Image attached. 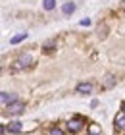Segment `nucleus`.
I'll use <instances>...</instances> for the list:
<instances>
[{"label": "nucleus", "instance_id": "nucleus-11", "mask_svg": "<svg viewBox=\"0 0 125 135\" xmlns=\"http://www.w3.org/2000/svg\"><path fill=\"white\" fill-rule=\"evenodd\" d=\"M42 6H44V10H54L56 0H44V2H42Z\"/></svg>", "mask_w": 125, "mask_h": 135}, {"label": "nucleus", "instance_id": "nucleus-14", "mask_svg": "<svg viewBox=\"0 0 125 135\" xmlns=\"http://www.w3.org/2000/svg\"><path fill=\"white\" fill-rule=\"evenodd\" d=\"M81 25H91V20L87 17V20H81Z\"/></svg>", "mask_w": 125, "mask_h": 135}, {"label": "nucleus", "instance_id": "nucleus-10", "mask_svg": "<svg viewBox=\"0 0 125 135\" xmlns=\"http://www.w3.org/2000/svg\"><path fill=\"white\" fill-rule=\"evenodd\" d=\"M23 39H27V33H19V35H16V37H12L10 42H12V45H17V42H21Z\"/></svg>", "mask_w": 125, "mask_h": 135}, {"label": "nucleus", "instance_id": "nucleus-17", "mask_svg": "<svg viewBox=\"0 0 125 135\" xmlns=\"http://www.w3.org/2000/svg\"><path fill=\"white\" fill-rule=\"evenodd\" d=\"M121 110H123V114H125V102H123V104H121Z\"/></svg>", "mask_w": 125, "mask_h": 135}, {"label": "nucleus", "instance_id": "nucleus-1", "mask_svg": "<svg viewBox=\"0 0 125 135\" xmlns=\"http://www.w3.org/2000/svg\"><path fill=\"white\" fill-rule=\"evenodd\" d=\"M85 126V120L81 118V116H77V118H71L69 122H67V129H69L71 133H79L81 129H83Z\"/></svg>", "mask_w": 125, "mask_h": 135}, {"label": "nucleus", "instance_id": "nucleus-8", "mask_svg": "<svg viewBox=\"0 0 125 135\" xmlns=\"http://www.w3.org/2000/svg\"><path fill=\"white\" fill-rule=\"evenodd\" d=\"M116 85V77L112 75V73H108V75L104 77V83H102V87L104 89H110V87H114Z\"/></svg>", "mask_w": 125, "mask_h": 135}, {"label": "nucleus", "instance_id": "nucleus-9", "mask_svg": "<svg viewBox=\"0 0 125 135\" xmlns=\"http://www.w3.org/2000/svg\"><path fill=\"white\" fill-rule=\"evenodd\" d=\"M62 12H64L66 16L73 14V12H75V4H73V2H66L64 6H62Z\"/></svg>", "mask_w": 125, "mask_h": 135}, {"label": "nucleus", "instance_id": "nucleus-15", "mask_svg": "<svg viewBox=\"0 0 125 135\" xmlns=\"http://www.w3.org/2000/svg\"><path fill=\"white\" fill-rule=\"evenodd\" d=\"M121 10L125 12V0H123V2H121Z\"/></svg>", "mask_w": 125, "mask_h": 135}, {"label": "nucleus", "instance_id": "nucleus-12", "mask_svg": "<svg viewBox=\"0 0 125 135\" xmlns=\"http://www.w3.org/2000/svg\"><path fill=\"white\" fill-rule=\"evenodd\" d=\"M54 46H56V41H46V42H44V50H46V52L54 50Z\"/></svg>", "mask_w": 125, "mask_h": 135}, {"label": "nucleus", "instance_id": "nucleus-6", "mask_svg": "<svg viewBox=\"0 0 125 135\" xmlns=\"http://www.w3.org/2000/svg\"><path fill=\"white\" fill-rule=\"evenodd\" d=\"M23 129V124H21V122H10V124H8V131L10 133H19Z\"/></svg>", "mask_w": 125, "mask_h": 135}, {"label": "nucleus", "instance_id": "nucleus-3", "mask_svg": "<svg viewBox=\"0 0 125 135\" xmlns=\"http://www.w3.org/2000/svg\"><path fill=\"white\" fill-rule=\"evenodd\" d=\"M23 110H25V104L21 100H16V102H12L10 106H6V112L12 114V116H19Z\"/></svg>", "mask_w": 125, "mask_h": 135}, {"label": "nucleus", "instance_id": "nucleus-7", "mask_svg": "<svg viewBox=\"0 0 125 135\" xmlns=\"http://www.w3.org/2000/svg\"><path fill=\"white\" fill-rule=\"evenodd\" d=\"M12 102H16V95H12V93H2V104L4 106H10Z\"/></svg>", "mask_w": 125, "mask_h": 135}, {"label": "nucleus", "instance_id": "nucleus-5", "mask_svg": "<svg viewBox=\"0 0 125 135\" xmlns=\"http://www.w3.org/2000/svg\"><path fill=\"white\" fill-rule=\"evenodd\" d=\"M91 91H92V85L91 83H79L77 85V93L79 95H89Z\"/></svg>", "mask_w": 125, "mask_h": 135}, {"label": "nucleus", "instance_id": "nucleus-2", "mask_svg": "<svg viewBox=\"0 0 125 135\" xmlns=\"http://www.w3.org/2000/svg\"><path fill=\"white\" fill-rule=\"evenodd\" d=\"M31 62H33L31 54H21V56L14 62V70H25V68L31 66Z\"/></svg>", "mask_w": 125, "mask_h": 135}, {"label": "nucleus", "instance_id": "nucleus-13", "mask_svg": "<svg viewBox=\"0 0 125 135\" xmlns=\"http://www.w3.org/2000/svg\"><path fill=\"white\" fill-rule=\"evenodd\" d=\"M50 135H64V131H62V129H58V127H52Z\"/></svg>", "mask_w": 125, "mask_h": 135}, {"label": "nucleus", "instance_id": "nucleus-4", "mask_svg": "<svg viewBox=\"0 0 125 135\" xmlns=\"http://www.w3.org/2000/svg\"><path fill=\"white\" fill-rule=\"evenodd\" d=\"M114 124H116V131H125V114H117L116 116V120H114Z\"/></svg>", "mask_w": 125, "mask_h": 135}, {"label": "nucleus", "instance_id": "nucleus-16", "mask_svg": "<svg viewBox=\"0 0 125 135\" xmlns=\"http://www.w3.org/2000/svg\"><path fill=\"white\" fill-rule=\"evenodd\" d=\"M89 135H98V133H96L94 129H91V133H89Z\"/></svg>", "mask_w": 125, "mask_h": 135}]
</instances>
